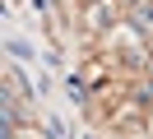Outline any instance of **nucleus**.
<instances>
[{
    "label": "nucleus",
    "instance_id": "obj_1",
    "mask_svg": "<svg viewBox=\"0 0 153 139\" xmlns=\"http://www.w3.org/2000/svg\"><path fill=\"white\" fill-rule=\"evenodd\" d=\"M47 135H51V139H65V125H60V120H51V125H47Z\"/></svg>",
    "mask_w": 153,
    "mask_h": 139
}]
</instances>
